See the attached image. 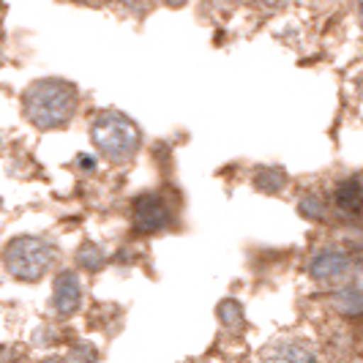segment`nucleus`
I'll return each instance as SVG.
<instances>
[{"mask_svg": "<svg viewBox=\"0 0 363 363\" xmlns=\"http://www.w3.org/2000/svg\"><path fill=\"white\" fill-rule=\"evenodd\" d=\"M77 109V91L63 79H41L25 91V115L33 126L60 128L72 121Z\"/></svg>", "mask_w": 363, "mask_h": 363, "instance_id": "f257e3e1", "label": "nucleus"}, {"mask_svg": "<svg viewBox=\"0 0 363 363\" xmlns=\"http://www.w3.org/2000/svg\"><path fill=\"white\" fill-rule=\"evenodd\" d=\"M55 259L57 249L44 238L22 235L6 246V268L19 281H38L44 273L52 271Z\"/></svg>", "mask_w": 363, "mask_h": 363, "instance_id": "f03ea898", "label": "nucleus"}, {"mask_svg": "<svg viewBox=\"0 0 363 363\" xmlns=\"http://www.w3.org/2000/svg\"><path fill=\"white\" fill-rule=\"evenodd\" d=\"M91 134L96 147L115 164L128 162L137 153V147H140V131H137V126L131 121H126L123 115H118V112L99 115L93 121Z\"/></svg>", "mask_w": 363, "mask_h": 363, "instance_id": "7ed1b4c3", "label": "nucleus"}, {"mask_svg": "<svg viewBox=\"0 0 363 363\" xmlns=\"http://www.w3.org/2000/svg\"><path fill=\"white\" fill-rule=\"evenodd\" d=\"M134 230L143 233V235H150V233H162L169 227L172 221V211L169 205L159 197V194H143L134 200Z\"/></svg>", "mask_w": 363, "mask_h": 363, "instance_id": "20e7f679", "label": "nucleus"}, {"mask_svg": "<svg viewBox=\"0 0 363 363\" xmlns=\"http://www.w3.org/2000/svg\"><path fill=\"white\" fill-rule=\"evenodd\" d=\"M352 271V259L347 252H339V249H323L311 257L309 262V273L311 279L317 281H328V284H336V281H345Z\"/></svg>", "mask_w": 363, "mask_h": 363, "instance_id": "39448f33", "label": "nucleus"}, {"mask_svg": "<svg viewBox=\"0 0 363 363\" xmlns=\"http://www.w3.org/2000/svg\"><path fill=\"white\" fill-rule=\"evenodd\" d=\"M52 301H55V311H57L60 317H72L74 311L79 309V303H82V287H79L77 273L74 271L57 273Z\"/></svg>", "mask_w": 363, "mask_h": 363, "instance_id": "423d86ee", "label": "nucleus"}, {"mask_svg": "<svg viewBox=\"0 0 363 363\" xmlns=\"http://www.w3.org/2000/svg\"><path fill=\"white\" fill-rule=\"evenodd\" d=\"M262 363H317L306 342H276L262 352Z\"/></svg>", "mask_w": 363, "mask_h": 363, "instance_id": "0eeeda50", "label": "nucleus"}, {"mask_svg": "<svg viewBox=\"0 0 363 363\" xmlns=\"http://www.w3.org/2000/svg\"><path fill=\"white\" fill-rule=\"evenodd\" d=\"M333 208L342 216H361L363 213V183L350 178L333 189Z\"/></svg>", "mask_w": 363, "mask_h": 363, "instance_id": "6e6552de", "label": "nucleus"}, {"mask_svg": "<svg viewBox=\"0 0 363 363\" xmlns=\"http://www.w3.org/2000/svg\"><path fill=\"white\" fill-rule=\"evenodd\" d=\"M333 306L342 317H363V292L345 290L333 298Z\"/></svg>", "mask_w": 363, "mask_h": 363, "instance_id": "1a4fd4ad", "label": "nucleus"}, {"mask_svg": "<svg viewBox=\"0 0 363 363\" xmlns=\"http://www.w3.org/2000/svg\"><path fill=\"white\" fill-rule=\"evenodd\" d=\"M255 183H257V189L265 191V194H279V191L287 186V175H284L279 167H265V169L257 172Z\"/></svg>", "mask_w": 363, "mask_h": 363, "instance_id": "9d476101", "label": "nucleus"}, {"mask_svg": "<svg viewBox=\"0 0 363 363\" xmlns=\"http://www.w3.org/2000/svg\"><path fill=\"white\" fill-rule=\"evenodd\" d=\"M216 314H218V320H221V325L227 328V330H238V328L243 325V309H240V303L233 301V298L221 301Z\"/></svg>", "mask_w": 363, "mask_h": 363, "instance_id": "9b49d317", "label": "nucleus"}, {"mask_svg": "<svg viewBox=\"0 0 363 363\" xmlns=\"http://www.w3.org/2000/svg\"><path fill=\"white\" fill-rule=\"evenodd\" d=\"M77 259H79V265L85 268L88 273H96L104 268V262H107V255L99 249V246H93V243H85L82 249H79V255H77Z\"/></svg>", "mask_w": 363, "mask_h": 363, "instance_id": "f8f14e48", "label": "nucleus"}, {"mask_svg": "<svg viewBox=\"0 0 363 363\" xmlns=\"http://www.w3.org/2000/svg\"><path fill=\"white\" fill-rule=\"evenodd\" d=\"M301 213L306 218H311V221H323L328 213V205L317 194H309V197H303L301 200Z\"/></svg>", "mask_w": 363, "mask_h": 363, "instance_id": "ddd939ff", "label": "nucleus"}, {"mask_svg": "<svg viewBox=\"0 0 363 363\" xmlns=\"http://www.w3.org/2000/svg\"><path fill=\"white\" fill-rule=\"evenodd\" d=\"M96 358H99V352L88 345H77L74 347V352H72L74 363H96Z\"/></svg>", "mask_w": 363, "mask_h": 363, "instance_id": "4468645a", "label": "nucleus"}, {"mask_svg": "<svg viewBox=\"0 0 363 363\" xmlns=\"http://www.w3.org/2000/svg\"><path fill=\"white\" fill-rule=\"evenodd\" d=\"M259 6H276V3H281V0H255Z\"/></svg>", "mask_w": 363, "mask_h": 363, "instance_id": "2eb2a0df", "label": "nucleus"}, {"mask_svg": "<svg viewBox=\"0 0 363 363\" xmlns=\"http://www.w3.org/2000/svg\"><path fill=\"white\" fill-rule=\"evenodd\" d=\"M41 363H69L66 358H47V361H41Z\"/></svg>", "mask_w": 363, "mask_h": 363, "instance_id": "dca6fc26", "label": "nucleus"}, {"mask_svg": "<svg viewBox=\"0 0 363 363\" xmlns=\"http://www.w3.org/2000/svg\"><path fill=\"white\" fill-rule=\"evenodd\" d=\"M164 3H167V6H183L186 0H164Z\"/></svg>", "mask_w": 363, "mask_h": 363, "instance_id": "f3484780", "label": "nucleus"}, {"mask_svg": "<svg viewBox=\"0 0 363 363\" xmlns=\"http://www.w3.org/2000/svg\"><path fill=\"white\" fill-rule=\"evenodd\" d=\"M358 96H361V99H363V77H361V79H358Z\"/></svg>", "mask_w": 363, "mask_h": 363, "instance_id": "a211bd4d", "label": "nucleus"}, {"mask_svg": "<svg viewBox=\"0 0 363 363\" xmlns=\"http://www.w3.org/2000/svg\"><path fill=\"white\" fill-rule=\"evenodd\" d=\"M361 22H363V3H361Z\"/></svg>", "mask_w": 363, "mask_h": 363, "instance_id": "6ab92c4d", "label": "nucleus"}, {"mask_svg": "<svg viewBox=\"0 0 363 363\" xmlns=\"http://www.w3.org/2000/svg\"><path fill=\"white\" fill-rule=\"evenodd\" d=\"M186 363H202V361H186Z\"/></svg>", "mask_w": 363, "mask_h": 363, "instance_id": "aec40b11", "label": "nucleus"}]
</instances>
